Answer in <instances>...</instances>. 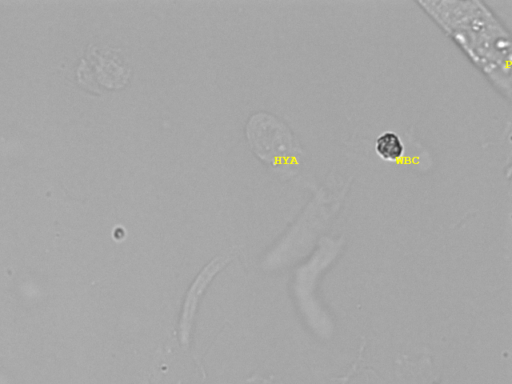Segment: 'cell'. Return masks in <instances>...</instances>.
<instances>
[{"instance_id": "cell-4", "label": "cell", "mask_w": 512, "mask_h": 384, "mask_svg": "<svg viewBox=\"0 0 512 384\" xmlns=\"http://www.w3.org/2000/svg\"><path fill=\"white\" fill-rule=\"evenodd\" d=\"M233 257V253L230 252L225 256H219L211 261L198 275L192 286L190 287L184 307L182 310L180 320V341L183 346L189 344L190 332L196 312V306L201 298V295L213 276L219 271L226 263H228Z\"/></svg>"}, {"instance_id": "cell-1", "label": "cell", "mask_w": 512, "mask_h": 384, "mask_svg": "<svg viewBox=\"0 0 512 384\" xmlns=\"http://www.w3.org/2000/svg\"><path fill=\"white\" fill-rule=\"evenodd\" d=\"M444 30L501 89L510 87V37L481 2H421Z\"/></svg>"}, {"instance_id": "cell-2", "label": "cell", "mask_w": 512, "mask_h": 384, "mask_svg": "<svg viewBox=\"0 0 512 384\" xmlns=\"http://www.w3.org/2000/svg\"><path fill=\"white\" fill-rule=\"evenodd\" d=\"M132 69L120 48L91 44L76 71L80 86L92 94L123 89L130 82Z\"/></svg>"}, {"instance_id": "cell-3", "label": "cell", "mask_w": 512, "mask_h": 384, "mask_svg": "<svg viewBox=\"0 0 512 384\" xmlns=\"http://www.w3.org/2000/svg\"><path fill=\"white\" fill-rule=\"evenodd\" d=\"M246 135L254 153L270 165L285 163L293 151L289 130L281 121L267 113L251 116L246 125Z\"/></svg>"}, {"instance_id": "cell-5", "label": "cell", "mask_w": 512, "mask_h": 384, "mask_svg": "<svg viewBox=\"0 0 512 384\" xmlns=\"http://www.w3.org/2000/svg\"><path fill=\"white\" fill-rule=\"evenodd\" d=\"M376 153L385 161H395L404 151L400 137L393 132L382 133L375 141Z\"/></svg>"}]
</instances>
